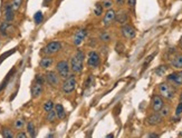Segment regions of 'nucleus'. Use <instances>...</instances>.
<instances>
[{
	"mask_svg": "<svg viewBox=\"0 0 182 138\" xmlns=\"http://www.w3.org/2000/svg\"><path fill=\"white\" fill-rule=\"evenodd\" d=\"M84 59L85 54L82 50H78L71 59V70L74 74H79L83 71L84 68Z\"/></svg>",
	"mask_w": 182,
	"mask_h": 138,
	"instance_id": "1",
	"label": "nucleus"
},
{
	"mask_svg": "<svg viewBox=\"0 0 182 138\" xmlns=\"http://www.w3.org/2000/svg\"><path fill=\"white\" fill-rule=\"evenodd\" d=\"M44 83H45V77L42 75H36L34 83L31 85V96H33V98H38L42 94Z\"/></svg>",
	"mask_w": 182,
	"mask_h": 138,
	"instance_id": "2",
	"label": "nucleus"
},
{
	"mask_svg": "<svg viewBox=\"0 0 182 138\" xmlns=\"http://www.w3.org/2000/svg\"><path fill=\"white\" fill-rule=\"evenodd\" d=\"M159 92L161 97L168 99V100H172L174 97H175V90L174 88L168 83H162L159 85Z\"/></svg>",
	"mask_w": 182,
	"mask_h": 138,
	"instance_id": "3",
	"label": "nucleus"
},
{
	"mask_svg": "<svg viewBox=\"0 0 182 138\" xmlns=\"http://www.w3.org/2000/svg\"><path fill=\"white\" fill-rule=\"evenodd\" d=\"M56 71L59 75L60 78L66 79L68 76L71 75V65L66 60H62L56 65Z\"/></svg>",
	"mask_w": 182,
	"mask_h": 138,
	"instance_id": "4",
	"label": "nucleus"
},
{
	"mask_svg": "<svg viewBox=\"0 0 182 138\" xmlns=\"http://www.w3.org/2000/svg\"><path fill=\"white\" fill-rule=\"evenodd\" d=\"M77 86V81H76V78L74 75H69L65 79V81L63 83V86H62V89L65 94H71L72 92L75 90V88Z\"/></svg>",
	"mask_w": 182,
	"mask_h": 138,
	"instance_id": "5",
	"label": "nucleus"
},
{
	"mask_svg": "<svg viewBox=\"0 0 182 138\" xmlns=\"http://www.w3.org/2000/svg\"><path fill=\"white\" fill-rule=\"evenodd\" d=\"M60 49H62V42L55 40V41H51L49 44H47L46 46L44 47L42 52L45 55H54L57 54Z\"/></svg>",
	"mask_w": 182,
	"mask_h": 138,
	"instance_id": "6",
	"label": "nucleus"
},
{
	"mask_svg": "<svg viewBox=\"0 0 182 138\" xmlns=\"http://www.w3.org/2000/svg\"><path fill=\"white\" fill-rule=\"evenodd\" d=\"M100 63H101V57H100V55L98 52L96 51H89L88 55H87V65H88L91 68H97L100 66Z\"/></svg>",
	"mask_w": 182,
	"mask_h": 138,
	"instance_id": "7",
	"label": "nucleus"
},
{
	"mask_svg": "<svg viewBox=\"0 0 182 138\" xmlns=\"http://www.w3.org/2000/svg\"><path fill=\"white\" fill-rule=\"evenodd\" d=\"M45 80L51 87H57L59 85V75L57 74V71H47L45 75Z\"/></svg>",
	"mask_w": 182,
	"mask_h": 138,
	"instance_id": "8",
	"label": "nucleus"
},
{
	"mask_svg": "<svg viewBox=\"0 0 182 138\" xmlns=\"http://www.w3.org/2000/svg\"><path fill=\"white\" fill-rule=\"evenodd\" d=\"M166 80L171 86L180 87L182 86V77L179 72H172L169 76H166Z\"/></svg>",
	"mask_w": 182,
	"mask_h": 138,
	"instance_id": "9",
	"label": "nucleus"
},
{
	"mask_svg": "<svg viewBox=\"0 0 182 138\" xmlns=\"http://www.w3.org/2000/svg\"><path fill=\"white\" fill-rule=\"evenodd\" d=\"M87 36V30L86 29H78L75 32L74 35V37H73V44L75 45V46H81L83 41H84V39L86 38Z\"/></svg>",
	"mask_w": 182,
	"mask_h": 138,
	"instance_id": "10",
	"label": "nucleus"
},
{
	"mask_svg": "<svg viewBox=\"0 0 182 138\" xmlns=\"http://www.w3.org/2000/svg\"><path fill=\"white\" fill-rule=\"evenodd\" d=\"M121 34H122L123 37H125L126 39H133L135 37L136 35V31L135 29L130 25H123L122 28H121Z\"/></svg>",
	"mask_w": 182,
	"mask_h": 138,
	"instance_id": "11",
	"label": "nucleus"
},
{
	"mask_svg": "<svg viewBox=\"0 0 182 138\" xmlns=\"http://www.w3.org/2000/svg\"><path fill=\"white\" fill-rule=\"evenodd\" d=\"M115 15H116L115 10H113V9H108V10L106 11L105 15H104L103 25L105 26V27H108V26L112 25V22L115 21Z\"/></svg>",
	"mask_w": 182,
	"mask_h": 138,
	"instance_id": "12",
	"label": "nucleus"
},
{
	"mask_svg": "<svg viewBox=\"0 0 182 138\" xmlns=\"http://www.w3.org/2000/svg\"><path fill=\"white\" fill-rule=\"evenodd\" d=\"M163 106H164V101L162 99V97L159 96V95H154V96H153V99H152L153 110H154L155 113H159Z\"/></svg>",
	"mask_w": 182,
	"mask_h": 138,
	"instance_id": "13",
	"label": "nucleus"
},
{
	"mask_svg": "<svg viewBox=\"0 0 182 138\" xmlns=\"http://www.w3.org/2000/svg\"><path fill=\"white\" fill-rule=\"evenodd\" d=\"M162 116L160 115L159 113H154L152 114V115H150L148 117V119H146V121H148L149 125L151 126H155V125H159V124H161L162 123Z\"/></svg>",
	"mask_w": 182,
	"mask_h": 138,
	"instance_id": "14",
	"label": "nucleus"
},
{
	"mask_svg": "<svg viewBox=\"0 0 182 138\" xmlns=\"http://www.w3.org/2000/svg\"><path fill=\"white\" fill-rule=\"evenodd\" d=\"M129 20V15L125 10H121L119 13H116L115 15V21L120 24V25H125Z\"/></svg>",
	"mask_w": 182,
	"mask_h": 138,
	"instance_id": "15",
	"label": "nucleus"
},
{
	"mask_svg": "<svg viewBox=\"0 0 182 138\" xmlns=\"http://www.w3.org/2000/svg\"><path fill=\"white\" fill-rule=\"evenodd\" d=\"M15 18V10L13 9L11 4H6V9H4V19L7 22H11Z\"/></svg>",
	"mask_w": 182,
	"mask_h": 138,
	"instance_id": "16",
	"label": "nucleus"
},
{
	"mask_svg": "<svg viewBox=\"0 0 182 138\" xmlns=\"http://www.w3.org/2000/svg\"><path fill=\"white\" fill-rule=\"evenodd\" d=\"M54 63V59L49 57V56H46L42 58V60L39 61V66L42 68V69H48V68L51 67V65Z\"/></svg>",
	"mask_w": 182,
	"mask_h": 138,
	"instance_id": "17",
	"label": "nucleus"
},
{
	"mask_svg": "<svg viewBox=\"0 0 182 138\" xmlns=\"http://www.w3.org/2000/svg\"><path fill=\"white\" fill-rule=\"evenodd\" d=\"M171 66L177 69L182 68V54L175 55L173 58L171 59Z\"/></svg>",
	"mask_w": 182,
	"mask_h": 138,
	"instance_id": "18",
	"label": "nucleus"
},
{
	"mask_svg": "<svg viewBox=\"0 0 182 138\" xmlns=\"http://www.w3.org/2000/svg\"><path fill=\"white\" fill-rule=\"evenodd\" d=\"M54 110L56 111V115H57V118L59 119H64L65 116H66V111H65V108L62 104H56L55 107H54Z\"/></svg>",
	"mask_w": 182,
	"mask_h": 138,
	"instance_id": "19",
	"label": "nucleus"
},
{
	"mask_svg": "<svg viewBox=\"0 0 182 138\" xmlns=\"http://www.w3.org/2000/svg\"><path fill=\"white\" fill-rule=\"evenodd\" d=\"M100 39H101V41L103 42H110L112 37H111L108 31H102L101 34H100Z\"/></svg>",
	"mask_w": 182,
	"mask_h": 138,
	"instance_id": "20",
	"label": "nucleus"
},
{
	"mask_svg": "<svg viewBox=\"0 0 182 138\" xmlns=\"http://www.w3.org/2000/svg\"><path fill=\"white\" fill-rule=\"evenodd\" d=\"M56 118H57V115H56V111L54 109H51L49 110L48 113H47V116H46V119L47 121H49V123H54L56 120Z\"/></svg>",
	"mask_w": 182,
	"mask_h": 138,
	"instance_id": "21",
	"label": "nucleus"
},
{
	"mask_svg": "<svg viewBox=\"0 0 182 138\" xmlns=\"http://www.w3.org/2000/svg\"><path fill=\"white\" fill-rule=\"evenodd\" d=\"M27 131H28V134H29L30 137H35L36 136V129H35V125L34 123H28L27 124Z\"/></svg>",
	"mask_w": 182,
	"mask_h": 138,
	"instance_id": "22",
	"label": "nucleus"
},
{
	"mask_svg": "<svg viewBox=\"0 0 182 138\" xmlns=\"http://www.w3.org/2000/svg\"><path fill=\"white\" fill-rule=\"evenodd\" d=\"M42 19H44V15H42V11H37V13H35L34 20H35V24H36V25H39V24H42Z\"/></svg>",
	"mask_w": 182,
	"mask_h": 138,
	"instance_id": "23",
	"label": "nucleus"
},
{
	"mask_svg": "<svg viewBox=\"0 0 182 138\" xmlns=\"http://www.w3.org/2000/svg\"><path fill=\"white\" fill-rule=\"evenodd\" d=\"M16 50H17V48H13V49H11V50H9V51H7V52H4V54L1 55V56H0V65H1V63L4 61V59L8 58L9 56H11L13 52H16Z\"/></svg>",
	"mask_w": 182,
	"mask_h": 138,
	"instance_id": "24",
	"label": "nucleus"
},
{
	"mask_svg": "<svg viewBox=\"0 0 182 138\" xmlns=\"http://www.w3.org/2000/svg\"><path fill=\"white\" fill-rule=\"evenodd\" d=\"M54 107H55V105H54V101L53 100H47L46 103L44 104V110H45L46 113H48L51 109H54Z\"/></svg>",
	"mask_w": 182,
	"mask_h": 138,
	"instance_id": "25",
	"label": "nucleus"
},
{
	"mask_svg": "<svg viewBox=\"0 0 182 138\" xmlns=\"http://www.w3.org/2000/svg\"><path fill=\"white\" fill-rule=\"evenodd\" d=\"M8 28H9V24L7 21H6V22H1V24H0V34L2 35V36H6Z\"/></svg>",
	"mask_w": 182,
	"mask_h": 138,
	"instance_id": "26",
	"label": "nucleus"
},
{
	"mask_svg": "<svg viewBox=\"0 0 182 138\" xmlns=\"http://www.w3.org/2000/svg\"><path fill=\"white\" fill-rule=\"evenodd\" d=\"M2 136L6 138H13L15 137V134L13 133V130L9 128H4L2 129Z\"/></svg>",
	"mask_w": 182,
	"mask_h": 138,
	"instance_id": "27",
	"label": "nucleus"
},
{
	"mask_svg": "<svg viewBox=\"0 0 182 138\" xmlns=\"http://www.w3.org/2000/svg\"><path fill=\"white\" fill-rule=\"evenodd\" d=\"M24 126H25V120H24L22 118H20V119H17V120L15 121V124H13V127H15L16 129H18V130H20Z\"/></svg>",
	"mask_w": 182,
	"mask_h": 138,
	"instance_id": "28",
	"label": "nucleus"
},
{
	"mask_svg": "<svg viewBox=\"0 0 182 138\" xmlns=\"http://www.w3.org/2000/svg\"><path fill=\"white\" fill-rule=\"evenodd\" d=\"M166 69H168V67L166 66H160V67H157V69H155V75L157 76H163L165 74V71H166Z\"/></svg>",
	"mask_w": 182,
	"mask_h": 138,
	"instance_id": "29",
	"label": "nucleus"
},
{
	"mask_svg": "<svg viewBox=\"0 0 182 138\" xmlns=\"http://www.w3.org/2000/svg\"><path fill=\"white\" fill-rule=\"evenodd\" d=\"M103 6L102 4H95V8H94V13L96 15V16H101L102 13H103Z\"/></svg>",
	"mask_w": 182,
	"mask_h": 138,
	"instance_id": "30",
	"label": "nucleus"
},
{
	"mask_svg": "<svg viewBox=\"0 0 182 138\" xmlns=\"http://www.w3.org/2000/svg\"><path fill=\"white\" fill-rule=\"evenodd\" d=\"M10 4H11L13 10H18L21 7V4H22V0H13Z\"/></svg>",
	"mask_w": 182,
	"mask_h": 138,
	"instance_id": "31",
	"label": "nucleus"
},
{
	"mask_svg": "<svg viewBox=\"0 0 182 138\" xmlns=\"http://www.w3.org/2000/svg\"><path fill=\"white\" fill-rule=\"evenodd\" d=\"M159 114L161 115L162 117H166V116H169L170 114V107H168V106H163L161 108V110L159 111Z\"/></svg>",
	"mask_w": 182,
	"mask_h": 138,
	"instance_id": "32",
	"label": "nucleus"
},
{
	"mask_svg": "<svg viewBox=\"0 0 182 138\" xmlns=\"http://www.w3.org/2000/svg\"><path fill=\"white\" fill-rule=\"evenodd\" d=\"M102 6H103V8L107 9V10H108V9H112V7H113V1H112V0H104Z\"/></svg>",
	"mask_w": 182,
	"mask_h": 138,
	"instance_id": "33",
	"label": "nucleus"
},
{
	"mask_svg": "<svg viewBox=\"0 0 182 138\" xmlns=\"http://www.w3.org/2000/svg\"><path fill=\"white\" fill-rule=\"evenodd\" d=\"M13 71H10V72H9V74H8V76H7V78H6V79L4 80V83H2V84L0 85V90H2V89H4V88L6 87V85L8 84L9 79H10V76L13 75Z\"/></svg>",
	"mask_w": 182,
	"mask_h": 138,
	"instance_id": "34",
	"label": "nucleus"
},
{
	"mask_svg": "<svg viewBox=\"0 0 182 138\" xmlns=\"http://www.w3.org/2000/svg\"><path fill=\"white\" fill-rule=\"evenodd\" d=\"M154 56H155V54L151 55L150 57H148V58H146V60H145V63H144V65H143V70H144V69H145V68H146V66H148L149 63H151V60H152V59H153V57H154Z\"/></svg>",
	"mask_w": 182,
	"mask_h": 138,
	"instance_id": "35",
	"label": "nucleus"
},
{
	"mask_svg": "<svg viewBox=\"0 0 182 138\" xmlns=\"http://www.w3.org/2000/svg\"><path fill=\"white\" fill-rule=\"evenodd\" d=\"M115 50L117 51L119 54H122L123 50H124V46H123V45H122V44H121V42H119V44L116 45V47H115Z\"/></svg>",
	"mask_w": 182,
	"mask_h": 138,
	"instance_id": "36",
	"label": "nucleus"
},
{
	"mask_svg": "<svg viewBox=\"0 0 182 138\" xmlns=\"http://www.w3.org/2000/svg\"><path fill=\"white\" fill-rule=\"evenodd\" d=\"M182 114V101L179 103V105L177 106V109H175V115L179 116V115H181Z\"/></svg>",
	"mask_w": 182,
	"mask_h": 138,
	"instance_id": "37",
	"label": "nucleus"
},
{
	"mask_svg": "<svg viewBox=\"0 0 182 138\" xmlns=\"http://www.w3.org/2000/svg\"><path fill=\"white\" fill-rule=\"evenodd\" d=\"M136 4V0H127V6L130 8H134Z\"/></svg>",
	"mask_w": 182,
	"mask_h": 138,
	"instance_id": "38",
	"label": "nucleus"
},
{
	"mask_svg": "<svg viewBox=\"0 0 182 138\" xmlns=\"http://www.w3.org/2000/svg\"><path fill=\"white\" fill-rule=\"evenodd\" d=\"M16 137H17V138H26V137H27V134H26V133H22V131H20V133H18V134L16 135Z\"/></svg>",
	"mask_w": 182,
	"mask_h": 138,
	"instance_id": "39",
	"label": "nucleus"
},
{
	"mask_svg": "<svg viewBox=\"0 0 182 138\" xmlns=\"http://www.w3.org/2000/svg\"><path fill=\"white\" fill-rule=\"evenodd\" d=\"M115 2H116V4H117L119 7H122L123 4H124V2H125V0H115Z\"/></svg>",
	"mask_w": 182,
	"mask_h": 138,
	"instance_id": "40",
	"label": "nucleus"
},
{
	"mask_svg": "<svg viewBox=\"0 0 182 138\" xmlns=\"http://www.w3.org/2000/svg\"><path fill=\"white\" fill-rule=\"evenodd\" d=\"M148 137H159V135L157 134H149Z\"/></svg>",
	"mask_w": 182,
	"mask_h": 138,
	"instance_id": "41",
	"label": "nucleus"
},
{
	"mask_svg": "<svg viewBox=\"0 0 182 138\" xmlns=\"http://www.w3.org/2000/svg\"><path fill=\"white\" fill-rule=\"evenodd\" d=\"M51 0H44V6H47V4L51 2Z\"/></svg>",
	"mask_w": 182,
	"mask_h": 138,
	"instance_id": "42",
	"label": "nucleus"
},
{
	"mask_svg": "<svg viewBox=\"0 0 182 138\" xmlns=\"http://www.w3.org/2000/svg\"><path fill=\"white\" fill-rule=\"evenodd\" d=\"M107 137L112 138V137H114V135H113V134H108V135H107Z\"/></svg>",
	"mask_w": 182,
	"mask_h": 138,
	"instance_id": "43",
	"label": "nucleus"
},
{
	"mask_svg": "<svg viewBox=\"0 0 182 138\" xmlns=\"http://www.w3.org/2000/svg\"><path fill=\"white\" fill-rule=\"evenodd\" d=\"M180 101H182V92H181V95H180Z\"/></svg>",
	"mask_w": 182,
	"mask_h": 138,
	"instance_id": "44",
	"label": "nucleus"
},
{
	"mask_svg": "<svg viewBox=\"0 0 182 138\" xmlns=\"http://www.w3.org/2000/svg\"><path fill=\"white\" fill-rule=\"evenodd\" d=\"M179 74H180V75H181V77H182V70H181V71H179Z\"/></svg>",
	"mask_w": 182,
	"mask_h": 138,
	"instance_id": "45",
	"label": "nucleus"
},
{
	"mask_svg": "<svg viewBox=\"0 0 182 138\" xmlns=\"http://www.w3.org/2000/svg\"><path fill=\"white\" fill-rule=\"evenodd\" d=\"M180 47H181V48H182V41H181V44H180Z\"/></svg>",
	"mask_w": 182,
	"mask_h": 138,
	"instance_id": "46",
	"label": "nucleus"
},
{
	"mask_svg": "<svg viewBox=\"0 0 182 138\" xmlns=\"http://www.w3.org/2000/svg\"><path fill=\"white\" fill-rule=\"evenodd\" d=\"M180 135H181V136H182V133H181V134H180Z\"/></svg>",
	"mask_w": 182,
	"mask_h": 138,
	"instance_id": "47",
	"label": "nucleus"
}]
</instances>
